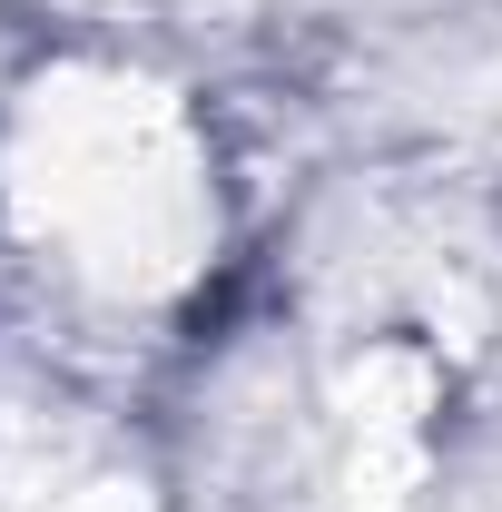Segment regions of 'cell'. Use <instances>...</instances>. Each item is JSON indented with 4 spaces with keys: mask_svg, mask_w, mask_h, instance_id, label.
Wrapping results in <instances>:
<instances>
[{
    "mask_svg": "<svg viewBox=\"0 0 502 512\" xmlns=\"http://www.w3.org/2000/svg\"><path fill=\"white\" fill-rule=\"evenodd\" d=\"M10 217L30 256L109 306H148L188 286L207 256L217 197H207V148L188 119L128 79H79L40 99L10 158Z\"/></svg>",
    "mask_w": 502,
    "mask_h": 512,
    "instance_id": "6da1fadb",
    "label": "cell"
}]
</instances>
